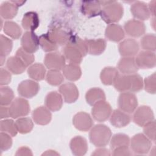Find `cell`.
I'll return each mask as SVG.
<instances>
[{"label":"cell","instance_id":"2e32d148","mask_svg":"<svg viewBox=\"0 0 156 156\" xmlns=\"http://www.w3.org/2000/svg\"><path fill=\"white\" fill-rule=\"evenodd\" d=\"M146 30L144 24L137 20H130L124 24L126 33L132 37H140L142 36Z\"/></svg>","mask_w":156,"mask_h":156},{"label":"cell","instance_id":"277c9868","mask_svg":"<svg viewBox=\"0 0 156 156\" xmlns=\"http://www.w3.org/2000/svg\"><path fill=\"white\" fill-rule=\"evenodd\" d=\"M130 142L132 151L136 154H147L152 146L151 141L143 133L135 135Z\"/></svg>","mask_w":156,"mask_h":156},{"label":"cell","instance_id":"74e56055","mask_svg":"<svg viewBox=\"0 0 156 156\" xmlns=\"http://www.w3.org/2000/svg\"><path fill=\"white\" fill-rule=\"evenodd\" d=\"M14 93L13 90L8 87H1L0 90V104L7 106L13 102Z\"/></svg>","mask_w":156,"mask_h":156},{"label":"cell","instance_id":"5b68a950","mask_svg":"<svg viewBox=\"0 0 156 156\" xmlns=\"http://www.w3.org/2000/svg\"><path fill=\"white\" fill-rule=\"evenodd\" d=\"M118 102L119 109L127 113L134 112L138 106L136 96L133 93L129 91L121 93L119 96Z\"/></svg>","mask_w":156,"mask_h":156},{"label":"cell","instance_id":"ffe728a7","mask_svg":"<svg viewBox=\"0 0 156 156\" xmlns=\"http://www.w3.org/2000/svg\"><path fill=\"white\" fill-rule=\"evenodd\" d=\"M101 10V5L99 1H82V13L87 17L91 18L100 15Z\"/></svg>","mask_w":156,"mask_h":156},{"label":"cell","instance_id":"44dd1931","mask_svg":"<svg viewBox=\"0 0 156 156\" xmlns=\"http://www.w3.org/2000/svg\"><path fill=\"white\" fill-rule=\"evenodd\" d=\"M32 118L34 122L37 124L46 125L50 122L52 115L47 107L40 106L33 111Z\"/></svg>","mask_w":156,"mask_h":156},{"label":"cell","instance_id":"603a6c76","mask_svg":"<svg viewBox=\"0 0 156 156\" xmlns=\"http://www.w3.org/2000/svg\"><path fill=\"white\" fill-rule=\"evenodd\" d=\"M69 146L73 154L77 156L85 155L88 149L87 140L81 136H76L72 138Z\"/></svg>","mask_w":156,"mask_h":156},{"label":"cell","instance_id":"11a10c76","mask_svg":"<svg viewBox=\"0 0 156 156\" xmlns=\"http://www.w3.org/2000/svg\"><path fill=\"white\" fill-rule=\"evenodd\" d=\"M148 9L151 15H152L154 17L155 15V0L149 2Z\"/></svg>","mask_w":156,"mask_h":156},{"label":"cell","instance_id":"d6986e66","mask_svg":"<svg viewBox=\"0 0 156 156\" xmlns=\"http://www.w3.org/2000/svg\"><path fill=\"white\" fill-rule=\"evenodd\" d=\"M110 121L111 124L117 128H121L127 126L130 122V116L120 109L115 110L111 114Z\"/></svg>","mask_w":156,"mask_h":156},{"label":"cell","instance_id":"7402d4cb","mask_svg":"<svg viewBox=\"0 0 156 156\" xmlns=\"http://www.w3.org/2000/svg\"><path fill=\"white\" fill-rule=\"evenodd\" d=\"M45 105L51 111L59 110L63 105V98L61 94L55 91L49 92L46 96Z\"/></svg>","mask_w":156,"mask_h":156},{"label":"cell","instance_id":"c3c4849f","mask_svg":"<svg viewBox=\"0 0 156 156\" xmlns=\"http://www.w3.org/2000/svg\"><path fill=\"white\" fill-rule=\"evenodd\" d=\"M12 145V139L9 134L1 132L0 133V148L1 151L9 149Z\"/></svg>","mask_w":156,"mask_h":156},{"label":"cell","instance_id":"ac0fdd59","mask_svg":"<svg viewBox=\"0 0 156 156\" xmlns=\"http://www.w3.org/2000/svg\"><path fill=\"white\" fill-rule=\"evenodd\" d=\"M130 12L134 18L139 21L148 20L151 13L148 6L143 2L135 1L130 6Z\"/></svg>","mask_w":156,"mask_h":156},{"label":"cell","instance_id":"836d02e7","mask_svg":"<svg viewBox=\"0 0 156 156\" xmlns=\"http://www.w3.org/2000/svg\"><path fill=\"white\" fill-rule=\"evenodd\" d=\"M3 29L6 35L15 40L18 39L22 34V30L20 26L11 21H7L4 23Z\"/></svg>","mask_w":156,"mask_h":156},{"label":"cell","instance_id":"8d00e7d4","mask_svg":"<svg viewBox=\"0 0 156 156\" xmlns=\"http://www.w3.org/2000/svg\"><path fill=\"white\" fill-rule=\"evenodd\" d=\"M130 138L128 135L124 133H117L111 138L110 147L112 150L122 146H129Z\"/></svg>","mask_w":156,"mask_h":156},{"label":"cell","instance_id":"9f6ffc18","mask_svg":"<svg viewBox=\"0 0 156 156\" xmlns=\"http://www.w3.org/2000/svg\"><path fill=\"white\" fill-rule=\"evenodd\" d=\"M59 155V154L53 150L46 151L44 153L42 154V155Z\"/></svg>","mask_w":156,"mask_h":156},{"label":"cell","instance_id":"db71d44e","mask_svg":"<svg viewBox=\"0 0 156 156\" xmlns=\"http://www.w3.org/2000/svg\"><path fill=\"white\" fill-rule=\"evenodd\" d=\"M93 155H110V151L105 148H98L92 153Z\"/></svg>","mask_w":156,"mask_h":156},{"label":"cell","instance_id":"ee69618b","mask_svg":"<svg viewBox=\"0 0 156 156\" xmlns=\"http://www.w3.org/2000/svg\"><path fill=\"white\" fill-rule=\"evenodd\" d=\"M130 80V88L129 92H138L143 87V80L142 77L138 74L129 75Z\"/></svg>","mask_w":156,"mask_h":156},{"label":"cell","instance_id":"680465c9","mask_svg":"<svg viewBox=\"0 0 156 156\" xmlns=\"http://www.w3.org/2000/svg\"><path fill=\"white\" fill-rule=\"evenodd\" d=\"M5 57H4V56H1V66L3 65L4 63H5Z\"/></svg>","mask_w":156,"mask_h":156},{"label":"cell","instance_id":"60d3db41","mask_svg":"<svg viewBox=\"0 0 156 156\" xmlns=\"http://www.w3.org/2000/svg\"><path fill=\"white\" fill-rule=\"evenodd\" d=\"M0 129L1 132H5L12 136H15L18 132L15 122L12 119H4L2 120L0 123Z\"/></svg>","mask_w":156,"mask_h":156},{"label":"cell","instance_id":"7bdbcfd3","mask_svg":"<svg viewBox=\"0 0 156 156\" xmlns=\"http://www.w3.org/2000/svg\"><path fill=\"white\" fill-rule=\"evenodd\" d=\"M13 42L9 38L3 35L0 36V55L6 57L12 51Z\"/></svg>","mask_w":156,"mask_h":156},{"label":"cell","instance_id":"f6af8a7d","mask_svg":"<svg viewBox=\"0 0 156 156\" xmlns=\"http://www.w3.org/2000/svg\"><path fill=\"white\" fill-rule=\"evenodd\" d=\"M16 56L18 57L27 67L31 65L35 60V56L33 54L25 51L22 48H18L16 52Z\"/></svg>","mask_w":156,"mask_h":156},{"label":"cell","instance_id":"d6a6232c","mask_svg":"<svg viewBox=\"0 0 156 156\" xmlns=\"http://www.w3.org/2000/svg\"><path fill=\"white\" fill-rule=\"evenodd\" d=\"M27 74L34 80H41L46 76V68L41 63H34L28 68Z\"/></svg>","mask_w":156,"mask_h":156},{"label":"cell","instance_id":"e575fe53","mask_svg":"<svg viewBox=\"0 0 156 156\" xmlns=\"http://www.w3.org/2000/svg\"><path fill=\"white\" fill-rule=\"evenodd\" d=\"M116 90L120 92L130 91V80L129 75L119 74L116 77L113 84Z\"/></svg>","mask_w":156,"mask_h":156},{"label":"cell","instance_id":"3957f363","mask_svg":"<svg viewBox=\"0 0 156 156\" xmlns=\"http://www.w3.org/2000/svg\"><path fill=\"white\" fill-rule=\"evenodd\" d=\"M124 8L121 3L112 1V2L105 5L101 12V16L107 24H115L119 21L122 17Z\"/></svg>","mask_w":156,"mask_h":156},{"label":"cell","instance_id":"4fadbf2b","mask_svg":"<svg viewBox=\"0 0 156 156\" xmlns=\"http://www.w3.org/2000/svg\"><path fill=\"white\" fill-rule=\"evenodd\" d=\"M74 126L79 130L86 132L89 130L93 124V119L86 112H80L76 113L73 119Z\"/></svg>","mask_w":156,"mask_h":156},{"label":"cell","instance_id":"6da1fadb","mask_svg":"<svg viewBox=\"0 0 156 156\" xmlns=\"http://www.w3.org/2000/svg\"><path fill=\"white\" fill-rule=\"evenodd\" d=\"M88 53L85 40L76 36H71L65 44L63 55L69 63L79 65Z\"/></svg>","mask_w":156,"mask_h":156},{"label":"cell","instance_id":"4316f807","mask_svg":"<svg viewBox=\"0 0 156 156\" xmlns=\"http://www.w3.org/2000/svg\"><path fill=\"white\" fill-rule=\"evenodd\" d=\"M47 35L58 46L66 44L70 38L66 31L59 28L51 29L47 33Z\"/></svg>","mask_w":156,"mask_h":156},{"label":"cell","instance_id":"bcb514c9","mask_svg":"<svg viewBox=\"0 0 156 156\" xmlns=\"http://www.w3.org/2000/svg\"><path fill=\"white\" fill-rule=\"evenodd\" d=\"M155 77V73H154L152 75L146 77L144 80L143 85L144 86V89L149 93L155 94L156 92Z\"/></svg>","mask_w":156,"mask_h":156},{"label":"cell","instance_id":"1f68e13d","mask_svg":"<svg viewBox=\"0 0 156 156\" xmlns=\"http://www.w3.org/2000/svg\"><path fill=\"white\" fill-rule=\"evenodd\" d=\"M18 7L10 1L4 2L0 7V14L5 20L13 18L18 13Z\"/></svg>","mask_w":156,"mask_h":156},{"label":"cell","instance_id":"f546056e","mask_svg":"<svg viewBox=\"0 0 156 156\" xmlns=\"http://www.w3.org/2000/svg\"><path fill=\"white\" fill-rule=\"evenodd\" d=\"M119 75L118 70L112 66L104 68L101 72L100 79L103 84L105 85H113Z\"/></svg>","mask_w":156,"mask_h":156},{"label":"cell","instance_id":"681fc988","mask_svg":"<svg viewBox=\"0 0 156 156\" xmlns=\"http://www.w3.org/2000/svg\"><path fill=\"white\" fill-rule=\"evenodd\" d=\"M11 74L5 69L1 68L0 70V85L1 86L9 84L11 81Z\"/></svg>","mask_w":156,"mask_h":156},{"label":"cell","instance_id":"7a4b0ae2","mask_svg":"<svg viewBox=\"0 0 156 156\" xmlns=\"http://www.w3.org/2000/svg\"><path fill=\"white\" fill-rule=\"evenodd\" d=\"M90 140L95 146L101 147L105 146L110 141L112 132L108 127L104 124H97L91 128Z\"/></svg>","mask_w":156,"mask_h":156},{"label":"cell","instance_id":"7c38bea8","mask_svg":"<svg viewBox=\"0 0 156 156\" xmlns=\"http://www.w3.org/2000/svg\"><path fill=\"white\" fill-rule=\"evenodd\" d=\"M40 86L37 82L32 80L22 81L18 87V94L26 98H32L38 92Z\"/></svg>","mask_w":156,"mask_h":156},{"label":"cell","instance_id":"f907efd6","mask_svg":"<svg viewBox=\"0 0 156 156\" xmlns=\"http://www.w3.org/2000/svg\"><path fill=\"white\" fill-rule=\"evenodd\" d=\"M113 153L112 155L114 156L117 155H131L132 153L129 149L128 146H122L115 148L112 150Z\"/></svg>","mask_w":156,"mask_h":156},{"label":"cell","instance_id":"ba28073f","mask_svg":"<svg viewBox=\"0 0 156 156\" xmlns=\"http://www.w3.org/2000/svg\"><path fill=\"white\" fill-rule=\"evenodd\" d=\"M133 122L139 126L143 127L154 120V115L151 108L147 105L139 107L135 110L133 116Z\"/></svg>","mask_w":156,"mask_h":156},{"label":"cell","instance_id":"484cf974","mask_svg":"<svg viewBox=\"0 0 156 156\" xmlns=\"http://www.w3.org/2000/svg\"><path fill=\"white\" fill-rule=\"evenodd\" d=\"M23 27L29 31L35 30L39 26L40 21L38 14L34 12L26 13L22 19Z\"/></svg>","mask_w":156,"mask_h":156},{"label":"cell","instance_id":"f1b7e54d","mask_svg":"<svg viewBox=\"0 0 156 156\" xmlns=\"http://www.w3.org/2000/svg\"><path fill=\"white\" fill-rule=\"evenodd\" d=\"M6 66L8 70L14 74L23 73L27 66L17 56H12L8 58Z\"/></svg>","mask_w":156,"mask_h":156},{"label":"cell","instance_id":"f35d334b","mask_svg":"<svg viewBox=\"0 0 156 156\" xmlns=\"http://www.w3.org/2000/svg\"><path fill=\"white\" fill-rule=\"evenodd\" d=\"M141 46L145 51H155L156 48V37L153 34L145 35L141 40Z\"/></svg>","mask_w":156,"mask_h":156},{"label":"cell","instance_id":"e0dca14e","mask_svg":"<svg viewBox=\"0 0 156 156\" xmlns=\"http://www.w3.org/2000/svg\"><path fill=\"white\" fill-rule=\"evenodd\" d=\"M117 68L118 70L124 75L135 74L139 69L133 57H123L118 62Z\"/></svg>","mask_w":156,"mask_h":156},{"label":"cell","instance_id":"83f0119b","mask_svg":"<svg viewBox=\"0 0 156 156\" xmlns=\"http://www.w3.org/2000/svg\"><path fill=\"white\" fill-rule=\"evenodd\" d=\"M64 77L70 81H76L80 79L82 75L80 67L77 64L69 63L65 65L62 69Z\"/></svg>","mask_w":156,"mask_h":156},{"label":"cell","instance_id":"7dc6e473","mask_svg":"<svg viewBox=\"0 0 156 156\" xmlns=\"http://www.w3.org/2000/svg\"><path fill=\"white\" fill-rule=\"evenodd\" d=\"M143 127L144 134L151 141L155 142V121L153 120Z\"/></svg>","mask_w":156,"mask_h":156},{"label":"cell","instance_id":"cb8c5ba5","mask_svg":"<svg viewBox=\"0 0 156 156\" xmlns=\"http://www.w3.org/2000/svg\"><path fill=\"white\" fill-rule=\"evenodd\" d=\"M105 35L108 40L118 42L124 38L125 33L121 26L116 24H110L106 27Z\"/></svg>","mask_w":156,"mask_h":156},{"label":"cell","instance_id":"4dcf8cb0","mask_svg":"<svg viewBox=\"0 0 156 156\" xmlns=\"http://www.w3.org/2000/svg\"><path fill=\"white\" fill-rule=\"evenodd\" d=\"M85 99L90 105L93 106L100 101L105 100V94L104 91L99 88H91L86 93Z\"/></svg>","mask_w":156,"mask_h":156},{"label":"cell","instance_id":"d590c367","mask_svg":"<svg viewBox=\"0 0 156 156\" xmlns=\"http://www.w3.org/2000/svg\"><path fill=\"white\" fill-rule=\"evenodd\" d=\"M15 124L18 132L22 134H26L30 132L34 127V123L29 118H20L15 121Z\"/></svg>","mask_w":156,"mask_h":156},{"label":"cell","instance_id":"8fae6325","mask_svg":"<svg viewBox=\"0 0 156 156\" xmlns=\"http://www.w3.org/2000/svg\"><path fill=\"white\" fill-rule=\"evenodd\" d=\"M135 59L138 68L150 69L155 67L156 65V56L152 51H141L137 54Z\"/></svg>","mask_w":156,"mask_h":156},{"label":"cell","instance_id":"9a60e30c","mask_svg":"<svg viewBox=\"0 0 156 156\" xmlns=\"http://www.w3.org/2000/svg\"><path fill=\"white\" fill-rule=\"evenodd\" d=\"M59 92L66 103L75 102L79 98V93L77 87L73 83H66L59 88Z\"/></svg>","mask_w":156,"mask_h":156},{"label":"cell","instance_id":"6f0895ef","mask_svg":"<svg viewBox=\"0 0 156 156\" xmlns=\"http://www.w3.org/2000/svg\"><path fill=\"white\" fill-rule=\"evenodd\" d=\"M13 4H15L18 7L20 6H21L24 3H25V1H11Z\"/></svg>","mask_w":156,"mask_h":156},{"label":"cell","instance_id":"30bf717a","mask_svg":"<svg viewBox=\"0 0 156 156\" xmlns=\"http://www.w3.org/2000/svg\"><path fill=\"white\" fill-rule=\"evenodd\" d=\"M44 63L49 70L60 71L65 65V58L59 52H49L44 57Z\"/></svg>","mask_w":156,"mask_h":156},{"label":"cell","instance_id":"f5cc1de1","mask_svg":"<svg viewBox=\"0 0 156 156\" xmlns=\"http://www.w3.org/2000/svg\"><path fill=\"white\" fill-rule=\"evenodd\" d=\"M10 116V111H9V107H7L6 106L1 105L0 108V118L1 119L3 118H9Z\"/></svg>","mask_w":156,"mask_h":156},{"label":"cell","instance_id":"ab89813d","mask_svg":"<svg viewBox=\"0 0 156 156\" xmlns=\"http://www.w3.org/2000/svg\"><path fill=\"white\" fill-rule=\"evenodd\" d=\"M46 80L47 82L53 86L60 85L63 80V74L57 70H49L46 75Z\"/></svg>","mask_w":156,"mask_h":156},{"label":"cell","instance_id":"5bb4252c","mask_svg":"<svg viewBox=\"0 0 156 156\" xmlns=\"http://www.w3.org/2000/svg\"><path fill=\"white\" fill-rule=\"evenodd\" d=\"M120 54L123 57H134L139 51L138 42L132 38H127L122 41L118 46Z\"/></svg>","mask_w":156,"mask_h":156},{"label":"cell","instance_id":"b9f144b4","mask_svg":"<svg viewBox=\"0 0 156 156\" xmlns=\"http://www.w3.org/2000/svg\"><path fill=\"white\" fill-rule=\"evenodd\" d=\"M40 45L42 49L45 52H51L55 51L58 45H57L47 35V34L41 35L40 37Z\"/></svg>","mask_w":156,"mask_h":156},{"label":"cell","instance_id":"d4e9b609","mask_svg":"<svg viewBox=\"0 0 156 156\" xmlns=\"http://www.w3.org/2000/svg\"><path fill=\"white\" fill-rule=\"evenodd\" d=\"M88 53L94 55L101 54L106 48V41L103 38L85 40Z\"/></svg>","mask_w":156,"mask_h":156},{"label":"cell","instance_id":"8992f818","mask_svg":"<svg viewBox=\"0 0 156 156\" xmlns=\"http://www.w3.org/2000/svg\"><path fill=\"white\" fill-rule=\"evenodd\" d=\"M112 113L111 105L107 102L100 101L93 105L91 114L93 118L98 122L107 120Z\"/></svg>","mask_w":156,"mask_h":156},{"label":"cell","instance_id":"816d5d0a","mask_svg":"<svg viewBox=\"0 0 156 156\" xmlns=\"http://www.w3.org/2000/svg\"><path fill=\"white\" fill-rule=\"evenodd\" d=\"M15 155H32L33 154L31 150L29 147L23 146V147H20L18 149Z\"/></svg>","mask_w":156,"mask_h":156},{"label":"cell","instance_id":"52a82bcc","mask_svg":"<svg viewBox=\"0 0 156 156\" xmlns=\"http://www.w3.org/2000/svg\"><path fill=\"white\" fill-rule=\"evenodd\" d=\"M10 116L13 118H18L27 115L30 112V105L24 98H16L11 103L9 107Z\"/></svg>","mask_w":156,"mask_h":156},{"label":"cell","instance_id":"9c48e42d","mask_svg":"<svg viewBox=\"0 0 156 156\" xmlns=\"http://www.w3.org/2000/svg\"><path fill=\"white\" fill-rule=\"evenodd\" d=\"M21 48L25 51L33 54L39 48L40 38L33 31H27L21 38Z\"/></svg>","mask_w":156,"mask_h":156}]
</instances>
